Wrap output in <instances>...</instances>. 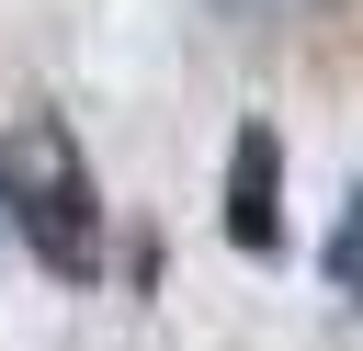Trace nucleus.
I'll return each mask as SVG.
<instances>
[{
  "instance_id": "3",
  "label": "nucleus",
  "mask_w": 363,
  "mask_h": 351,
  "mask_svg": "<svg viewBox=\"0 0 363 351\" xmlns=\"http://www.w3.org/2000/svg\"><path fill=\"white\" fill-rule=\"evenodd\" d=\"M329 283L363 306V215H340V249H329Z\"/></svg>"
},
{
  "instance_id": "1",
  "label": "nucleus",
  "mask_w": 363,
  "mask_h": 351,
  "mask_svg": "<svg viewBox=\"0 0 363 351\" xmlns=\"http://www.w3.org/2000/svg\"><path fill=\"white\" fill-rule=\"evenodd\" d=\"M0 215L23 226V249H34L45 272H68V283L102 272V192H91V159H79L68 125L23 113V125L0 136Z\"/></svg>"
},
{
  "instance_id": "2",
  "label": "nucleus",
  "mask_w": 363,
  "mask_h": 351,
  "mask_svg": "<svg viewBox=\"0 0 363 351\" xmlns=\"http://www.w3.org/2000/svg\"><path fill=\"white\" fill-rule=\"evenodd\" d=\"M227 238L250 249V260H272L284 249V136L272 125H238V147H227Z\"/></svg>"
},
{
  "instance_id": "4",
  "label": "nucleus",
  "mask_w": 363,
  "mask_h": 351,
  "mask_svg": "<svg viewBox=\"0 0 363 351\" xmlns=\"http://www.w3.org/2000/svg\"><path fill=\"white\" fill-rule=\"evenodd\" d=\"M0 226H11V215H0Z\"/></svg>"
}]
</instances>
